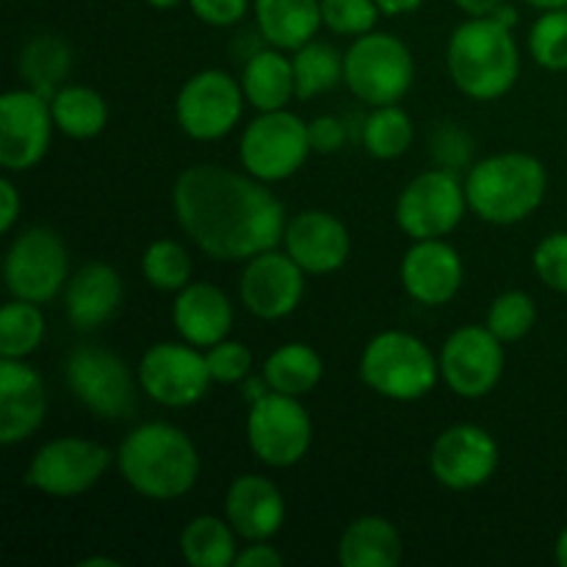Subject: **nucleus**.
<instances>
[{"mask_svg": "<svg viewBox=\"0 0 567 567\" xmlns=\"http://www.w3.org/2000/svg\"><path fill=\"white\" fill-rule=\"evenodd\" d=\"M172 210L181 230L208 258L225 264L275 249L288 225L269 183L216 164L188 166L177 175Z\"/></svg>", "mask_w": 567, "mask_h": 567, "instance_id": "1", "label": "nucleus"}, {"mask_svg": "<svg viewBox=\"0 0 567 567\" xmlns=\"http://www.w3.org/2000/svg\"><path fill=\"white\" fill-rule=\"evenodd\" d=\"M116 468L138 496L175 502L197 485L199 452L181 426L150 421L120 443Z\"/></svg>", "mask_w": 567, "mask_h": 567, "instance_id": "2", "label": "nucleus"}, {"mask_svg": "<svg viewBox=\"0 0 567 567\" xmlns=\"http://www.w3.org/2000/svg\"><path fill=\"white\" fill-rule=\"evenodd\" d=\"M446 66L454 86L471 100L491 103L518 83L520 53L513 28L496 17H468L446 44Z\"/></svg>", "mask_w": 567, "mask_h": 567, "instance_id": "3", "label": "nucleus"}, {"mask_svg": "<svg viewBox=\"0 0 567 567\" xmlns=\"http://www.w3.org/2000/svg\"><path fill=\"white\" fill-rule=\"evenodd\" d=\"M548 192V172L540 158L520 150L496 153L474 164L465 177L468 210L482 221L507 227L529 219Z\"/></svg>", "mask_w": 567, "mask_h": 567, "instance_id": "4", "label": "nucleus"}, {"mask_svg": "<svg viewBox=\"0 0 567 567\" xmlns=\"http://www.w3.org/2000/svg\"><path fill=\"white\" fill-rule=\"evenodd\" d=\"M360 380L391 402H419L435 391L441 360L413 332L385 330L365 343Z\"/></svg>", "mask_w": 567, "mask_h": 567, "instance_id": "5", "label": "nucleus"}, {"mask_svg": "<svg viewBox=\"0 0 567 567\" xmlns=\"http://www.w3.org/2000/svg\"><path fill=\"white\" fill-rule=\"evenodd\" d=\"M415 81V61L408 44L385 31L354 37L343 53V83L360 103L393 105L410 92Z\"/></svg>", "mask_w": 567, "mask_h": 567, "instance_id": "6", "label": "nucleus"}, {"mask_svg": "<svg viewBox=\"0 0 567 567\" xmlns=\"http://www.w3.org/2000/svg\"><path fill=\"white\" fill-rule=\"evenodd\" d=\"M310 147L308 122L293 111H260L238 142V158L244 172L264 183H280L305 166Z\"/></svg>", "mask_w": 567, "mask_h": 567, "instance_id": "7", "label": "nucleus"}, {"mask_svg": "<svg viewBox=\"0 0 567 567\" xmlns=\"http://www.w3.org/2000/svg\"><path fill=\"white\" fill-rule=\"evenodd\" d=\"M6 288L14 299L48 305L70 282V252L50 227H28L11 241L3 260Z\"/></svg>", "mask_w": 567, "mask_h": 567, "instance_id": "8", "label": "nucleus"}, {"mask_svg": "<svg viewBox=\"0 0 567 567\" xmlns=\"http://www.w3.org/2000/svg\"><path fill=\"white\" fill-rule=\"evenodd\" d=\"M247 441L255 457L269 468L302 463L313 443V421L297 396L269 391L249 404Z\"/></svg>", "mask_w": 567, "mask_h": 567, "instance_id": "9", "label": "nucleus"}, {"mask_svg": "<svg viewBox=\"0 0 567 567\" xmlns=\"http://www.w3.org/2000/svg\"><path fill=\"white\" fill-rule=\"evenodd\" d=\"M64 377L78 402L97 419L120 421L136 410V382L120 354L103 347L72 349Z\"/></svg>", "mask_w": 567, "mask_h": 567, "instance_id": "10", "label": "nucleus"}, {"mask_svg": "<svg viewBox=\"0 0 567 567\" xmlns=\"http://www.w3.org/2000/svg\"><path fill=\"white\" fill-rule=\"evenodd\" d=\"M111 449L86 437H55L37 449L25 471V485L44 496H81L92 491L114 463Z\"/></svg>", "mask_w": 567, "mask_h": 567, "instance_id": "11", "label": "nucleus"}, {"mask_svg": "<svg viewBox=\"0 0 567 567\" xmlns=\"http://www.w3.org/2000/svg\"><path fill=\"white\" fill-rule=\"evenodd\" d=\"M468 197L454 169H430L415 175L396 199V225L413 241L446 238L463 221Z\"/></svg>", "mask_w": 567, "mask_h": 567, "instance_id": "12", "label": "nucleus"}, {"mask_svg": "<svg viewBox=\"0 0 567 567\" xmlns=\"http://www.w3.org/2000/svg\"><path fill=\"white\" fill-rule=\"evenodd\" d=\"M244 100L247 97H244L241 81H236L230 72H194L177 92V125L194 142H216L241 122Z\"/></svg>", "mask_w": 567, "mask_h": 567, "instance_id": "13", "label": "nucleus"}, {"mask_svg": "<svg viewBox=\"0 0 567 567\" xmlns=\"http://www.w3.org/2000/svg\"><path fill=\"white\" fill-rule=\"evenodd\" d=\"M136 377L138 388L164 408H192L214 382L203 349L186 341H164L150 347L138 360Z\"/></svg>", "mask_w": 567, "mask_h": 567, "instance_id": "14", "label": "nucleus"}, {"mask_svg": "<svg viewBox=\"0 0 567 567\" xmlns=\"http://www.w3.org/2000/svg\"><path fill=\"white\" fill-rule=\"evenodd\" d=\"M441 377L460 399H485L496 391L504 374V341L487 324H465L443 343Z\"/></svg>", "mask_w": 567, "mask_h": 567, "instance_id": "15", "label": "nucleus"}, {"mask_svg": "<svg viewBox=\"0 0 567 567\" xmlns=\"http://www.w3.org/2000/svg\"><path fill=\"white\" fill-rule=\"evenodd\" d=\"M55 131L50 100L37 89H11L0 97V166L28 172L48 155Z\"/></svg>", "mask_w": 567, "mask_h": 567, "instance_id": "16", "label": "nucleus"}, {"mask_svg": "<svg viewBox=\"0 0 567 567\" xmlns=\"http://www.w3.org/2000/svg\"><path fill=\"white\" fill-rule=\"evenodd\" d=\"M498 443L485 426L454 424L435 437L430 452V471L449 491H476L498 468Z\"/></svg>", "mask_w": 567, "mask_h": 567, "instance_id": "17", "label": "nucleus"}, {"mask_svg": "<svg viewBox=\"0 0 567 567\" xmlns=\"http://www.w3.org/2000/svg\"><path fill=\"white\" fill-rule=\"evenodd\" d=\"M305 275L308 271L288 252L266 249L244 266L238 297L255 319L280 321L291 316L302 302Z\"/></svg>", "mask_w": 567, "mask_h": 567, "instance_id": "18", "label": "nucleus"}, {"mask_svg": "<svg viewBox=\"0 0 567 567\" xmlns=\"http://www.w3.org/2000/svg\"><path fill=\"white\" fill-rule=\"evenodd\" d=\"M399 277L413 302L424 308H441L460 293L465 280V266L457 249L446 238L413 241L404 252Z\"/></svg>", "mask_w": 567, "mask_h": 567, "instance_id": "19", "label": "nucleus"}, {"mask_svg": "<svg viewBox=\"0 0 567 567\" xmlns=\"http://www.w3.org/2000/svg\"><path fill=\"white\" fill-rule=\"evenodd\" d=\"M282 244L308 275H332L347 264L352 252V236L347 225L330 210H302L291 216Z\"/></svg>", "mask_w": 567, "mask_h": 567, "instance_id": "20", "label": "nucleus"}, {"mask_svg": "<svg viewBox=\"0 0 567 567\" xmlns=\"http://www.w3.org/2000/svg\"><path fill=\"white\" fill-rule=\"evenodd\" d=\"M48 415L44 380L33 365L17 358H0V443L28 441Z\"/></svg>", "mask_w": 567, "mask_h": 567, "instance_id": "21", "label": "nucleus"}, {"mask_svg": "<svg viewBox=\"0 0 567 567\" xmlns=\"http://www.w3.org/2000/svg\"><path fill=\"white\" fill-rule=\"evenodd\" d=\"M286 496L266 476L244 474L227 487L225 515L247 543L271 540L286 524Z\"/></svg>", "mask_w": 567, "mask_h": 567, "instance_id": "22", "label": "nucleus"}, {"mask_svg": "<svg viewBox=\"0 0 567 567\" xmlns=\"http://www.w3.org/2000/svg\"><path fill=\"white\" fill-rule=\"evenodd\" d=\"M233 302L214 282H188L172 302V324L186 343L208 349L233 330Z\"/></svg>", "mask_w": 567, "mask_h": 567, "instance_id": "23", "label": "nucleus"}, {"mask_svg": "<svg viewBox=\"0 0 567 567\" xmlns=\"http://www.w3.org/2000/svg\"><path fill=\"white\" fill-rule=\"evenodd\" d=\"M122 297H125V288H122L120 271L103 260H92L81 266L66 282L64 308L78 330H97L105 321L114 319Z\"/></svg>", "mask_w": 567, "mask_h": 567, "instance_id": "24", "label": "nucleus"}, {"mask_svg": "<svg viewBox=\"0 0 567 567\" xmlns=\"http://www.w3.org/2000/svg\"><path fill=\"white\" fill-rule=\"evenodd\" d=\"M258 33L266 44L299 50L313 42L321 22V0H252Z\"/></svg>", "mask_w": 567, "mask_h": 567, "instance_id": "25", "label": "nucleus"}, {"mask_svg": "<svg viewBox=\"0 0 567 567\" xmlns=\"http://www.w3.org/2000/svg\"><path fill=\"white\" fill-rule=\"evenodd\" d=\"M238 81H241L247 103L258 111L288 109L291 97H297L293 61L280 48L255 50Z\"/></svg>", "mask_w": 567, "mask_h": 567, "instance_id": "26", "label": "nucleus"}, {"mask_svg": "<svg viewBox=\"0 0 567 567\" xmlns=\"http://www.w3.org/2000/svg\"><path fill=\"white\" fill-rule=\"evenodd\" d=\"M402 535L382 515H360L343 529L338 559L343 567H393L402 559Z\"/></svg>", "mask_w": 567, "mask_h": 567, "instance_id": "27", "label": "nucleus"}, {"mask_svg": "<svg viewBox=\"0 0 567 567\" xmlns=\"http://www.w3.org/2000/svg\"><path fill=\"white\" fill-rule=\"evenodd\" d=\"M324 377V360L310 343L291 341L277 347L264 363V380L286 396H308Z\"/></svg>", "mask_w": 567, "mask_h": 567, "instance_id": "28", "label": "nucleus"}, {"mask_svg": "<svg viewBox=\"0 0 567 567\" xmlns=\"http://www.w3.org/2000/svg\"><path fill=\"white\" fill-rule=\"evenodd\" d=\"M238 532L219 515H197L181 532V554L192 567H233L238 557Z\"/></svg>", "mask_w": 567, "mask_h": 567, "instance_id": "29", "label": "nucleus"}, {"mask_svg": "<svg viewBox=\"0 0 567 567\" xmlns=\"http://www.w3.org/2000/svg\"><path fill=\"white\" fill-rule=\"evenodd\" d=\"M50 111H53L55 131L81 142L100 136L109 125V103L103 94L89 86H61L50 97Z\"/></svg>", "mask_w": 567, "mask_h": 567, "instance_id": "30", "label": "nucleus"}, {"mask_svg": "<svg viewBox=\"0 0 567 567\" xmlns=\"http://www.w3.org/2000/svg\"><path fill=\"white\" fill-rule=\"evenodd\" d=\"M72 70V48L61 37L42 33L33 37L20 53V72L31 89H37L44 97H53L61 89L64 78Z\"/></svg>", "mask_w": 567, "mask_h": 567, "instance_id": "31", "label": "nucleus"}, {"mask_svg": "<svg viewBox=\"0 0 567 567\" xmlns=\"http://www.w3.org/2000/svg\"><path fill=\"white\" fill-rule=\"evenodd\" d=\"M415 138L413 120L399 103L377 105L363 122V147L371 158L393 161L402 158Z\"/></svg>", "mask_w": 567, "mask_h": 567, "instance_id": "32", "label": "nucleus"}, {"mask_svg": "<svg viewBox=\"0 0 567 567\" xmlns=\"http://www.w3.org/2000/svg\"><path fill=\"white\" fill-rule=\"evenodd\" d=\"M293 78L297 97L310 100L327 94L343 81V55L327 42H308L293 50Z\"/></svg>", "mask_w": 567, "mask_h": 567, "instance_id": "33", "label": "nucleus"}, {"mask_svg": "<svg viewBox=\"0 0 567 567\" xmlns=\"http://www.w3.org/2000/svg\"><path fill=\"white\" fill-rule=\"evenodd\" d=\"M44 341L42 305L11 299L0 310V354L25 360Z\"/></svg>", "mask_w": 567, "mask_h": 567, "instance_id": "34", "label": "nucleus"}, {"mask_svg": "<svg viewBox=\"0 0 567 567\" xmlns=\"http://www.w3.org/2000/svg\"><path fill=\"white\" fill-rule=\"evenodd\" d=\"M192 255L183 244L172 241V238H158L150 244L142 255V275L158 291L177 293L192 282Z\"/></svg>", "mask_w": 567, "mask_h": 567, "instance_id": "35", "label": "nucleus"}, {"mask_svg": "<svg viewBox=\"0 0 567 567\" xmlns=\"http://www.w3.org/2000/svg\"><path fill=\"white\" fill-rule=\"evenodd\" d=\"M537 321V305L526 291H504L493 299L491 310H487V330L504 343H515L532 332Z\"/></svg>", "mask_w": 567, "mask_h": 567, "instance_id": "36", "label": "nucleus"}, {"mask_svg": "<svg viewBox=\"0 0 567 567\" xmlns=\"http://www.w3.org/2000/svg\"><path fill=\"white\" fill-rule=\"evenodd\" d=\"M529 53L548 72L567 70V9H548L529 31Z\"/></svg>", "mask_w": 567, "mask_h": 567, "instance_id": "37", "label": "nucleus"}, {"mask_svg": "<svg viewBox=\"0 0 567 567\" xmlns=\"http://www.w3.org/2000/svg\"><path fill=\"white\" fill-rule=\"evenodd\" d=\"M377 0H321V22L338 37H363L380 20Z\"/></svg>", "mask_w": 567, "mask_h": 567, "instance_id": "38", "label": "nucleus"}, {"mask_svg": "<svg viewBox=\"0 0 567 567\" xmlns=\"http://www.w3.org/2000/svg\"><path fill=\"white\" fill-rule=\"evenodd\" d=\"M205 360H208V371L214 382H221V385H236V382H244L252 374V352L241 341L225 338V341L214 343L205 352Z\"/></svg>", "mask_w": 567, "mask_h": 567, "instance_id": "39", "label": "nucleus"}, {"mask_svg": "<svg viewBox=\"0 0 567 567\" xmlns=\"http://www.w3.org/2000/svg\"><path fill=\"white\" fill-rule=\"evenodd\" d=\"M532 266L548 288L567 293V230L543 238L532 255Z\"/></svg>", "mask_w": 567, "mask_h": 567, "instance_id": "40", "label": "nucleus"}, {"mask_svg": "<svg viewBox=\"0 0 567 567\" xmlns=\"http://www.w3.org/2000/svg\"><path fill=\"white\" fill-rule=\"evenodd\" d=\"M197 20L214 28H230L247 17L252 0H186Z\"/></svg>", "mask_w": 567, "mask_h": 567, "instance_id": "41", "label": "nucleus"}, {"mask_svg": "<svg viewBox=\"0 0 567 567\" xmlns=\"http://www.w3.org/2000/svg\"><path fill=\"white\" fill-rule=\"evenodd\" d=\"M308 133L310 147L319 155H332L338 150H343V144H347V125L332 114H321L316 120H310Z\"/></svg>", "mask_w": 567, "mask_h": 567, "instance_id": "42", "label": "nucleus"}, {"mask_svg": "<svg viewBox=\"0 0 567 567\" xmlns=\"http://www.w3.org/2000/svg\"><path fill=\"white\" fill-rule=\"evenodd\" d=\"M282 563L286 559H282V554L275 546H269V540H255L244 551H238L233 567H280Z\"/></svg>", "mask_w": 567, "mask_h": 567, "instance_id": "43", "label": "nucleus"}, {"mask_svg": "<svg viewBox=\"0 0 567 567\" xmlns=\"http://www.w3.org/2000/svg\"><path fill=\"white\" fill-rule=\"evenodd\" d=\"M20 214H22L20 192H17L11 177H3V181H0V230L11 233V227L17 225Z\"/></svg>", "mask_w": 567, "mask_h": 567, "instance_id": "44", "label": "nucleus"}, {"mask_svg": "<svg viewBox=\"0 0 567 567\" xmlns=\"http://www.w3.org/2000/svg\"><path fill=\"white\" fill-rule=\"evenodd\" d=\"M460 11H465L468 17H491L504 0H454Z\"/></svg>", "mask_w": 567, "mask_h": 567, "instance_id": "45", "label": "nucleus"}, {"mask_svg": "<svg viewBox=\"0 0 567 567\" xmlns=\"http://www.w3.org/2000/svg\"><path fill=\"white\" fill-rule=\"evenodd\" d=\"M424 0H377L380 11L385 17H402V14H413L415 9H421Z\"/></svg>", "mask_w": 567, "mask_h": 567, "instance_id": "46", "label": "nucleus"}, {"mask_svg": "<svg viewBox=\"0 0 567 567\" xmlns=\"http://www.w3.org/2000/svg\"><path fill=\"white\" fill-rule=\"evenodd\" d=\"M493 17H496L498 22H504L507 28H515V22H518V11H515L513 6H507V3L498 6V9L493 11Z\"/></svg>", "mask_w": 567, "mask_h": 567, "instance_id": "47", "label": "nucleus"}, {"mask_svg": "<svg viewBox=\"0 0 567 567\" xmlns=\"http://www.w3.org/2000/svg\"><path fill=\"white\" fill-rule=\"evenodd\" d=\"M554 557H557V563L567 567V526L563 532H559L557 537V546H554Z\"/></svg>", "mask_w": 567, "mask_h": 567, "instance_id": "48", "label": "nucleus"}, {"mask_svg": "<svg viewBox=\"0 0 567 567\" xmlns=\"http://www.w3.org/2000/svg\"><path fill=\"white\" fill-rule=\"evenodd\" d=\"M529 6H535V9L540 11H548V9H567V0H526Z\"/></svg>", "mask_w": 567, "mask_h": 567, "instance_id": "49", "label": "nucleus"}, {"mask_svg": "<svg viewBox=\"0 0 567 567\" xmlns=\"http://www.w3.org/2000/svg\"><path fill=\"white\" fill-rule=\"evenodd\" d=\"M81 567H97V565H105V567H120V563H116V559H111V557H89V559H81V563H78Z\"/></svg>", "mask_w": 567, "mask_h": 567, "instance_id": "50", "label": "nucleus"}, {"mask_svg": "<svg viewBox=\"0 0 567 567\" xmlns=\"http://www.w3.org/2000/svg\"><path fill=\"white\" fill-rule=\"evenodd\" d=\"M150 6H153V9H161V11H166V9H177V6L181 3H186V0H147Z\"/></svg>", "mask_w": 567, "mask_h": 567, "instance_id": "51", "label": "nucleus"}]
</instances>
